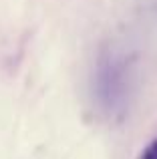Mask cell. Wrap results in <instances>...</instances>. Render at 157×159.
<instances>
[{"label":"cell","instance_id":"obj_1","mask_svg":"<svg viewBox=\"0 0 157 159\" xmlns=\"http://www.w3.org/2000/svg\"><path fill=\"white\" fill-rule=\"evenodd\" d=\"M133 87V62L121 48H107L99 54L93 75V95L107 117H121L127 111Z\"/></svg>","mask_w":157,"mask_h":159},{"label":"cell","instance_id":"obj_2","mask_svg":"<svg viewBox=\"0 0 157 159\" xmlns=\"http://www.w3.org/2000/svg\"><path fill=\"white\" fill-rule=\"evenodd\" d=\"M141 159H157V139L151 141V143L147 145V149L143 151V157Z\"/></svg>","mask_w":157,"mask_h":159}]
</instances>
